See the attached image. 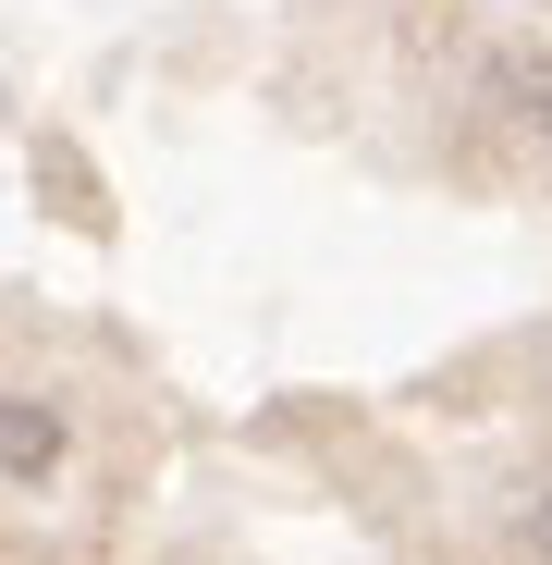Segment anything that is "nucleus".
<instances>
[{"label":"nucleus","mask_w":552,"mask_h":565,"mask_svg":"<svg viewBox=\"0 0 552 565\" xmlns=\"http://www.w3.org/2000/svg\"><path fill=\"white\" fill-rule=\"evenodd\" d=\"M0 467H13L25 492L50 480V467H62V418H50L37 394H13V406H0Z\"/></svg>","instance_id":"f257e3e1"},{"label":"nucleus","mask_w":552,"mask_h":565,"mask_svg":"<svg viewBox=\"0 0 552 565\" xmlns=\"http://www.w3.org/2000/svg\"><path fill=\"white\" fill-rule=\"evenodd\" d=\"M516 541H528V553L552 565V492H528V504H516Z\"/></svg>","instance_id":"f03ea898"},{"label":"nucleus","mask_w":552,"mask_h":565,"mask_svg":"<svg viewBox=\"0 0 552 565\" xmlns=\"http://www.w3.org/2000/svg\"><path fill=\"white\" fill-rule=\"evenodd\" d=\"M540 136H552V111H540Z\"/></svg>","instance_id":"7ed1b4c3"}]
</instances>
